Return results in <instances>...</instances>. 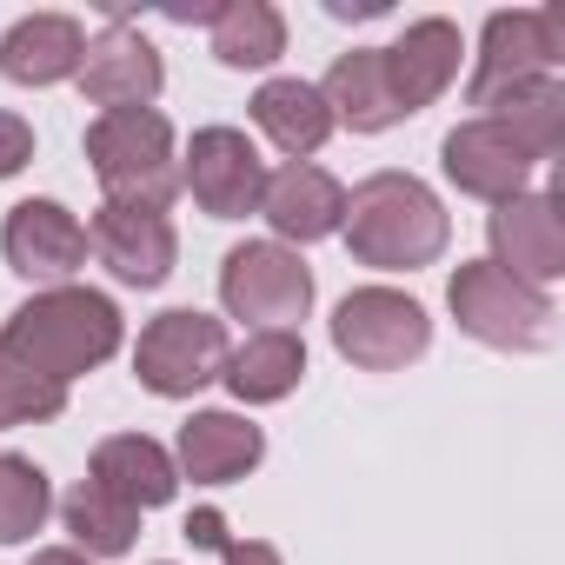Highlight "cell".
<instances>
[{"label":"cell","mask_w":565,"mask_h":565,"mask_svg":"<svg viewBox=\"0 0 565 565\" xmlns=\"http://www.w3.org/2000/svg\"><path fill=\"white\" fill-rule=\"evenodd\" d=\"M340 239L360 266H380V273H419L446 253L452 239V220H446V200L419 180V173H366L353 193H347V220H340Z\"/></svg>","instance_id":"obj_2"},{"label":"cell","mask_w":565,"mask_h":565,"mask_svg":"<svg viewBox=\"0 0 565 565\" xmlns=\"http://www.w3.org/2000/svg\"><path fill=\"white\" fill-rule=\"evenodd\" d=\"M67 413V386L41 380L34 366H21L8 347H0V433H14V426H47Z\"/></svg>","instance_id":"obj_27"},{"label":"cell","mask_w":565,"mask_h":565,"mask_svg":"<svg viewBox=\"0 0 565 565\" xmlns=\"http://www.w3.org/2000/svg\"><path fill=\"white\" fill-rule=\"evenodd\" d=\"M439 167H446V180H452L466 200L505 206V200L532 193V167H539V160L519 147V134H512L505 120L472 114V120H459V127L439 140Z\"/></svg>","instance_id":"obj_12"},{"label":"cell","mask_w":565,"mask_h":565,"mask_svg":"<svg viewBox=\"0 0 565 565\" xmlns=\"http://www.w3.org/2000/svg\"><path fill=\"white\" fill-rule=\"evenodd\" d=\"M320 100L333 107V127H353V134H386L399 127V100H393V81H386V61L380 47H353L333 61V74L320 81Z\"/></svg>","instance_id":"obj_22"},{"label":"cell","mask_w":565,"mask_h":565,"mask_svg":"<svg viewBox=\"0 0 565 565\" xmlns=\"http://www.w3.org/2000/svg\"><path fill=\"white\" fill-rule=\"evenodd\" d=\"M259 186H266V160L246 140V127H200L180 153V193H193V206L206 220H246L259 213Z\"/></svg>","instance_id":"obj_9"},{"label":"cell","mask_w":565,"mask_h":565,"mask_svg":"<svg viewBox=\"0 0 565 565\" xmlns=\"http://www.w3.org/2000/svg\"><path fill=\"white\" fill-rule=\"evenodd\" d=\"M0 259H8L28 287H74L87 266V220L67 213L61 200H14L0 220Z\"/></svg>","instance_id":"obj_10"},{"label":"cell","mask_w":565,"mask_h":565,"mask_svg":"<svg viewBox=\"0 0 565 565\" xmlns=\"http://www.w3.org/2000/svg\"><path fill=\"white\" fill-rule=\"evenodd\" d=\"M153 565H173V558H153Z\"/></svg>","instance_id":"obj_31"},{"label":"cell","mask_w":565,"mask_h":565,"mask_svg":"<svg viewBox=\"0 0 565 565\" xmlns=\"http://www.w3.org/2000/svg\"><path fill=\"white\" fill-rule=\"evenodd\" d=\"M87 479H94L100 492L127 499L134 512L173 505V492H180V466H173V452H167L160 439H147V433H114V439H100L94 459H87Z\"/></svg>","instance_id":"obj_20"},{"label":"cell","mask_w":565,"mask_h":565,"mask_svg":"<svg viewBox=\"0 0 565 565\" xmlns=\"http://www.w3.org/2000/svg\"><path fill=\"white\" fill-rule=\"evenodd\" d=\"M226 393L239 406H279L287 393H300L307 380V340L287 333V327H266V333H246L233 353H226Z\"/></svg>","instance_id":"obj_21"},{"label":"cell","mask_w":565,"mask_h":565,"mask_svg":"<svg viewBox=\"0 0 565 565\" xmlns=\"http://www.w3.org/2000/svg\"><path fill=\"white\" fill-rule=\"evenodd\" d=\"M259 220L273 226L279 246H313V239H333L340 220H347V186L313 167V160H279L266 167V186H259Z\"/></svg>","instance_id":"obj_15"},{"label":"cell","mask_w":565,"mask_h":565,"mask_svg":"<svg viewBox=\"0 0 565 565\" xmlns=\"http://www.w3.org/2000/svg\"><path fill=\"white\" fill-rule=\"evenodd\" d=\"M266 459V433L246 419V413H193L186 426H180V446H173V466H180V479H193V486H233V479H246L253 466Z\"/></svg>","instance_id":"obj_18"},{"label":"cell","mask_w":565,"mask_h":565,"mask_svg":"<svg viewBox=\"0 0 565 565\" xmlns=\"http://www.w3.org/2000/svg\"><path fill=\"white\" fill-rule=\"evenodd\" d=\"M226 353H233L226 320H213L200 307H167L134 340V380L153 399H193L200 386H213L226 373Z\"/></svg>","instance_id":"obj_8"},{"label":"cell","mask_w":565,"mask_h":565,"mask_svg":"<svg viewBox=\"0 0 565 565\" xmlns=\"http://www.w3.org/2000/svg\"><path fill=\"white\" fill-rule=\"evenodd\" d=\"M61 525L74 532V552H87L94 565H100V558L134 552V539H140V512H134L127 499L100 492L94 479H81V486L61 499Z\"/></svg>","instance_id":"obj_24"},{"label":"cell","mask_w":565,"mask_h":565,"mask_svg":"<svg viewBox=\"0 0 565 565\" xmlns=\"http://www.w3.org/2000/svg\"><path fill=\"white\" fill-rule=\"evenodd\" d=\"M206 34H213V61L233 74H259L287 54V14L273 0H220Z\"/></svg>","instance_id":"obj_23"},{"label":"cell","mask_w":565,"mask_h":565,"mask_svg":"<svg viewBox=\"0 0 565 565\" xmlns=\"http://www.w3.org/2000/svg\"><path fill=\"white\" fill-rule=\"evenodd\" d=\"M565 67V8H499L479 28V67L466 81V100L486 114L499 94L525 81H558Z\"/></svg>","instance_id":"obj_7"},{"label":"cell","mask_w":565,"mask_h":565,"mask_svg":"<svg viewBox=\"0 0 565 565\" xmlns=\"http://www.w3.org/2000/svg\"><path fill=\"white\" fill-rule=\"evenodd\" d=\"M87 167L114 206L167 213L180 200V147H173V120L160 107L94 114L87 120Z\"/></svg>","instance_id":"obj_3"},{"label":"cell","mask_w":565,"mask_h":565,"mask_svg":"<svg viewBox=\"0 0 565 565\" xmlns=\"http://www.w3.org/2000/svg\"><path fill=\"white\" fill-rule=\"evenodd\" d=\"M486 239H492V266L525 279V287H552L565 279V220H558V193H519L505 206H492L486 220Z\"/></svg>","instance_id":"obj_14"},{"label":"cell","mask_w":565,"mask_h":565,"mask_svg":"<svg viewBox=\"0 0 565 565\" xmlns=\"http://www.w3.org/2000/svg\"><path fill=\"white\" fill-rule=\"evenodd\" d=\"M0 347H8L21 366H34L54 386H74L81 373H100L120 347H127V320L107 294L94 287H41L34 300H21L0 327Z\"/></svg>","instance_id":"obj_1"},{"label":"cell","mask_w":565,"mask_h":565,"mask_svg":"<svg viewBox=\"0 0 565 565\" xmlns=\"http://www.w3.org/2000/svg\"><path fill=\"white\" fill-rule=\"evenodd\" d=\"M54 512V479L28 452H0V545H28Z\"/></svg>","instance_id":"obj_26"},{"label":"cell","mask_w":565,"mask_h":565,"mask_svg":"<svg viewBox=\"0 0 565 565\" xmlns=\"http://www.w3.org/2000/svg\"><path fill=\"white\" fill-rule=\"evenodd\" d=\"M253 127L287 153V160H313L327 140H333V107L320 100V81H300V74H273L259 81V94L246 100Z\"/></svg>","instance_id":"obj_19"},{"label":"cell","mask_w":565,"mask_h":565,"mask_svg":"<svg viewBox=\"0 0 565 565\" xmlns=\"http://www.w3.org/2000/svg\"><path fill=\"white\" fill-rule=\"evenodd\" d=\"M186 539L193 545H213L226 565H287V558H279V545H266V539H233L220 512H193L186 519Z\"/></svg>","instance_id":"obj_28"},{"label":"cell","mask_w":565,"mask_h":565,"mask_svg":"<svg viewBox=\"0 0 565 565\" xmlns=\"http://www.w3.org/2000/svg\"><path fill=\"white\" fill-rule=\"evenodd\" d=\"M486 114L505 120L532 160H552V153L565 147V87H558V81H525V87L499 94Z\"/></svg>","instance_id":"obj_25"},{"label":"cell","mask_w":565,"mask_h":565,"mask_svg":"<svg viewBox=\"0 0 565 565\" xmlns=\"http://www.w3.org/2000/svg\"><path fill=\"white\" fill-rule=\"evenodd\" d=\"M446 307H452L459 333L479 340V347H492V353H545L552 327H558L552 294H539V287H525V279L499 273L492 259H459L452 266Z\"/></svg>","instance_id":"obj_4"},{"label":"cell","mask_w":565,"mask_h":565,"mask_svg":"<svg viewBox=\"0 0 565 565\" xmlns=\"http://www.w3.org/2000/svg\"><path fill=\"white\" fill-rule=\"evenodd\" d=\"M433 347V313L399 287H353L333 307V353L360 373H406Z\"/></svg>","instance_id":"obj_6"},{"label":"cell","mask_w":565,"mask_h":565,"mask_svg":"<svg viewBox=\"0 0 565 565\" xmlns=\"http://www.w3.org/2000/svg\"><path fill=\"white\" fill-rule=\"evenodd\" d=\"M313 294H320L313 266L279 239H239L220 259V307H226V320H246L253 333H266V327L300 333V320L313 313Z\"/></svg>","instance_id":"obj_5"},{"label":"cell","mask_w":565,"mask_h":565,"mask_svg":"<svg viewBox=\"0 0 565 565\" xmlns=\"http://www.w3.org/2000/svg\"><path fill=\"white\" fill-rule=\"evenodd\" d=\"M87 61V28L74 14H21L0 34V81L14 87H61Z\"/></svg>","instance_id":"obj_17"},{"label":"cell","mask_w":565,"mask_h":565,"mask_svg":"<svg viewBox=\"0 0 565 565\" xmlns=\"http://www.w3.org/2000/svg\"><path fill=\"white\" fill-rule=\"evenodd\" d=\"M28 565H94V558H87V552H74V545H41Z\"/></svg>","instance_id":"obj_30"},{"label":"cell","mask_w":565,"mask_h":565,"mask_svg":"<svg viewBox=\"0 0 565 565\" xmlns=\"http://www.w3.org/2000/svg\"><path fill=\"white\" fill-rule=\"evenodd\" d=\"M87 253L120 279V287L153 294V287H167L173 266H180V233L153 206H114V200H100L94 220H87Z\"/></svg>","instance_id":"obj_11"},{"label":"cell","mask_w":565,"mask_h":565,"mask_svg":"<svg viewBox=\"0 0 565 565\" xmlns=\"http://www.w3.org/2000/svg\"><path fill=\"white\" fill-rule=\"evenodd\" d=\"M386 61V81H393V100L399 114H426L452 81H459V61H466V34L446 21V14H426V21H406V34L393 47H380Z\"/></svg>","instance_id":"obj_16"},{"label":"cell","mask_w":565,"mask_h":565,"mask_svg":"<svg viewBox=\"0 0 565 565\" xmlns=\"http://www.w3.org/2000/svg\"><path fill=\"white\" fill-rule=\"evenodd\" d=\"M28 160H34V120L14 114V107H0V180H14Z\"/></svg>","instance_id":"obj_29"},{"label":"cell","mask_w":565,"mask_h":565,"mask_svg":"<svg viewBox=\"0 0 565 565\" xmlns=\"http://www.w3.org/2000/svg\"><path fill=\"white\" fill-rule=\"evenodd\" d=\"M74 87H81V100L100 107V114L153 107L160 87H167V67H160V47H153L140 28L114 21V28L87 34V61H81V74H74Z\"/></svg>","instance_id":"obj_13"}]
</instances>
